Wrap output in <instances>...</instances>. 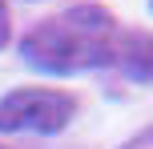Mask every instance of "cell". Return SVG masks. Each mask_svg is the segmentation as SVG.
Masks as SVG:
<instances>
[{"label":"cell","mask_w":153,"mask_h":149,"mask_svg":"<svg viewBox=\"0 0 153 149\" xmlns=\"http://www.w3.org/2000/svg\"><path fill=\"white\" fill-rule=\"evenodd\" d=\"M149 8H153V0H149Z\"/></svg>","instance_id":"obj_5"},{"label":"cell","mask_w":153,"mask_h":149,"mask_svg":"<svg viewBox=\"0 0 153 149\" xmlns=\"http://www.w3.org/2000/svg\"><path fill=\"white\" fill-rule=\"evenodd\" d=\"M76 117V97L65 89H12L0 101V133H61Z\"/></svg>","instance_id":"obj_2"},{"label":"cell","mask_w":153,"mask_h":149,"mask_svg":"<svg viewBox=\"0 0 153 149\" xmlns=\"http://www.w3.org/2000/svg\"><path fill=\"white\" fill-rule=\"evenodd\" d=\"M113 64L133 81H145L153 85V32H117V44H113Z\"/></svg>","instance_id":"obj_3"},{"label":"cell","mask_w":153,"mask_h":149,"mask_svg":"<svg viewBox=\"0 0 153 149\" xmlns=\"http://www.w3.org/2000/svg\"><path fill=\"white\" fill-rule=\"evenodd\" d=\"M117 20L101 4H73L61 16L40 20L28 36L20 40V53L32 69L40 73H85L113 64V44H117Z\"/></svg>","instance_id":"obj_1"},{"label":"cell","mask_w":153,"mask_h":149,"mask_svg":"<svg viewBox=\"0 0 153 149\" xmlns=\"http://www.w3.org/2000/svg\"><path fill=\"white\" fill-rule=\"evenodd\" d=\"M8 32H12V20H8V4L0 0V48L8 44Z\"/></svg>","instance_id":"obj_4"}]
</instances>
